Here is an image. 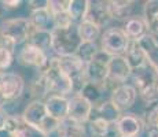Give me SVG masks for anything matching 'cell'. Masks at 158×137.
I'll return each instance as SVG.
<instances>
[{
    "mask_svg": "<svg viewBox=\"0 0 158 137\" xmlns=\"http://www.w3.org/2000/svg\"><path fill=\"white\" fill-rule=\"evenodd\" d=\"M30 11H36V10H41V8H47L48 6V0H30L28 2Z\"/></svg>",
    "mask_w": 158,
    "mask_h": 137,
    "instance_id": "cell-33",
    "label": "cell"
},
{
    "mask_svg": "<svg viewBox=\"0 0 158 137\" xmlns=\"http://www.w3.org/2000/svg\"><path fill=\"white\" fill-rule=\"evenodd\" d=\"M44 106L47 110L48 117L58 122H63L68 119L69 112V99L59 95H50L44 100Z\"/></svg>",
    "mask_w": 158,
    "mask_h": 137,
    "instance_id": "cell-15",
    "label": "cell"
},
{
    "mask_svg": "<svg viewBox=\"0 0 158 137\" xmlns=\"http://www.w3.org/2000/svg\"><path fill=\"white\" fill-rule=\"evenodd\" d=\"M45 81L48 85V91L51 95H59V96H68L73 93L72 81L60 71L58 66V58H51L48 69L43 73Z\"/></svg>",
    "mask_w": 158,
    "mask_h": 137,
    "instance_id": "cell-5",
    "label": "cell"
},
{
    "mask_svg": "<svg viewBox=\"0 0 158 137\" xmlns=\"http://www.w3.org/2000/svg\"><path fill=\"white\" fill-rule=\"evenodd\" d=\"M30 45L39 48L43 52H47L51 50V42H52V36H51V30H32L28 41Z\"/></svg>",
    "mask_w": 158,
    "mask_h": 137,
    "instance_id": "cell-23",
    "label": "cell"
},
{
    "mask_svg": "<svg viewBox=\"0 0 158 137\" xmlns=\"http://www.w3.org/2000/svg\"><path fill=\"white\" fill-rule=\"evenodd\" d=\"M51 18H52V29L54 27H69V26L74 25L73 21L70 19V17H69L68 11L58 13L55 15H52Z\"/></svg>",
    "mask_w": 158,
    "mask_h": 137,
    "instance_id": "cell-31",
    "label": "cell"
},
{
    "mask_svg": "<svg viewBox=\"0 0 158 137\" xmlns=\"http://www.w3.org/2000/svg\"><path fill=\"white\" fill-rule=\"evenodd\" d=\"M115 126H117L120 137H139L143 132L144 122L136 114L125 112V114H121Z\"/></svg>",
    "mask_w": 158,
    "mask_h": 137,
    "instance_id": "cell-13",
    "label": "cell"
},
{
    "mask_svg": "<svg viewBox=\"0 0 158 137\" xmlns=\"http://www.w3.org/2000/svg\"><path fill=\"white\" fill-rule=\"evenodd\" d=\"M148 107L144 114V126L158 129V102L147 103Z\"/></svg>",
    "mask_w": 158,
    "mask_h": 137,
    "instance_id": "cell-30",
    "label": "cell"
},
{
    "mask_svg": "<svg viewBox=\"0 0 158 137\" xmlns=\"http://www.w3.org/2000/svg\"><path fill=\"white\" fill-rule=\"evenodd\" d=\"M109 59H110V56H109L107 54H105L101 50L98 51L95 58L88 63L85 67V75H87L88 82L103 85V87H105V81H106V78H107Z\"/></svg>",
    "mask_w": 158,
    "mask_h": 137,
    "instance_id": "cell-10",
    "label": "cell"
},
{
    "mask_svg": "<svg viewBox=\"0 0 158 137\" xmlns=\"http://www.w3.org/2000/svg\"><path fill=\"white\" fill-rule=\"evenodd\" d=\"M14 59V52H11L10 50L4 47H0V70L4 71L6 69H8L13 63Z\"/></svg>",
    "mask_w": 158,
    "mask_h": 137,
    "instance_id": "cell-32",
    "label": "cell"
},
{
    "mask_svg": "<svg viewBox=\"0 0 158 137\" xmlns=\"http://www.w3.org/2000/svg\"><path fill=\"white\" fill-rule=\"evenodd\" d=\"M132 69L124 56H110L107 63V78L105 81L106 91H113L118 85L125 84V81L131 78Z\"/></svg>",
    "mask_w": 158,
    "mask_h": 137,
    "instance_id": "cell-7",
    "label": "cell"
},
{
    "mask_svg": "<svg viewBox=\"0 0 158 137\" xmlns=\"http://www.w3.org/2000/svg\"><path fill=\"white\" fill-rule=\"evenodd\" d=\"M7 104H8V103L6 102L4 97H3V96H2V93H0V108H4Z\"/></svg>",
    "mask_w": 158,
    "mask_h": 137,
    "instance_id": "cell-38",
    "label": "cell"
},
{
    "mask_svg": "<svg viewBox=\"0 0 158 137\" xmlns=\"http://www.w3.org/2000/svg\"><path fill=\"white\" fill-rule=\"evenodd\" d=\"M143 19L146 26L158 19V0H148L143 6Z\"/></svg>",
    "mask_w": 158,
    "mask_h": 137,
    "instance_id": "cell-29",
    "label": "cell"
},
{
    "mask_svg": "<svg viewBox=\"0 0 158 137\" xmlns=\"http://www.w3.org/2000/svg\"><path fill=\"white\" fill-rule=\"evenodd\" d=\"M18 62L25 67H32L39 73H44L50 65V58L39 48L30 45L29 42H25V45L18 54Z\"/></svg>",
    "mask_w": 158,
    "mask_h": 137,
    "instance_id": "cell-9",
    "label": "cell"
},
{
    "mask_svg": "<svg viewBox=\"0 0 158 137\" xmlns=\"http://www.w3.org/2000/svg\"><path fill=\"white\" fill-rule=\"evenodd\" d=\"M92 107L88 100H85L80 95H73L69 99V112H68V119L72 122L87 125V122L91 118V112Z\"/></svg>",
    "mask_w": 158,
    "mask_h": 137,
    "instance_id": "cell-11",
    "label": "cell"
},
{
    "mask_svg": "<svg viewBox=\"0 0 158 137\" xmlns=\"http://www.w3.org/2000/svg\"><path fill=\"white\" fill-rule=\"evenodd\" d=\"M2 4L6 10H17L22 6V2L21 0H4L2 2Z\"/></svg>",
    "mask_w": 158,
    "mask_h": 137,
    "instance_id": "cell-34",
    "label": "cell"
},
{
    "mask_svg": "<svg viewBox=\"0 0 158 137\" xmlns=\"http://www.w3.org/2000/svg\"><path fill=\"white\" fill-rule=\"evenodd\" d=\"M124 58L127 59L129 67L132 70L139 69L140 66H143L144 63L147 62L146 55H144L143 51H142V48H140V45L138 44V41H131L129 40L128 48H127L125 54H124Z\"/></svg>",
    "mask_w": 158,
    "mask_h": 137,
    "instance_id": "cell-19",
    "label": "cell"
},
{
    "mask_svg": "<svg viewBox=\"0 0 158 137\" xmlns=\"http://www.w3.org/2000/svg\"><path fill=\"white\" fill-rule=\"evenodd\" d=\"M25 81L17 73L4 71L0 75V93L7 103H13L23 95Z\"/></svg>",
    "mask_w": 158,
    "mask_h": 137,
    "instance_id": "cell-8",
    "label": "cell"
},
{
    "mask_svg": "<svg viewBox=\"0 0 158 137\" xmlns=\"http://www.w3.org/2000/svg\"><path fill=\"white\" fill-rule=\"evenodd\" d=\"M98 51H99V47L96 45V42H80V45H78V48H77V51H76L74 55L83 63L88 65V63L95 58V55L98 54Z\"/></svg>",
    "mask_w": 158,
    "mask_h": 137,
    "instance_id": "cell-27",
    "label": "cell"
},
{
    "mask_svg": "<svg viewBox=\"0 0 158 137\" xmlns=\"http://www.w3.org/2000/svg\"><path fill=\"white\" fill-rule=\"evenodd\" d=\"M138 44L140 45L142 51L146 55V59L154 65L156 67H158V38L156 36L147 33L146 36L140 38L138 41Z\"/></svg>",
    "mask_w": 158,
    "mask_h": 137,
    "instance_id": "cell-18",
    "label": "cell"
},
{
    "mask_svg": "<svg viewBox=\"0 0 158 137\" xmlns=\"http://www.w3.org/2000/svg\"><path fill=\"white\" fill-rule=\"evenodd\" d=\"M33 27L30 26L29 19L25 17L8 18L0 23V40L2 45L11 52H14L15 47L25 44L28 41Z\"/></svg>",
    "mask_w": 158,
    "mask_h": 137,
    "instance_id": "cell-1",
    "label": "cell"
},
{
    "mask_svg": "<svg viewBox=\"0 0 158 137\" xmlns=\"http://www.w3.org/2000/svg\"><path fill=\"white\" fill-rule=\"evenodd\" d=\"M13 136L14 137H47V135L43 133L41 130H39L37 127H33L26 123L22 119V117H19V121H18L17 127L13 132Z\"/></svg>",
    "mask_w": 158,
    "mask_h": 137,
    "instance_id": "cell-28",
    "label": "cell"
},
{
    "mask_svg": "<svg viewBox=\"0 0 158 137\" xmlns=\"http://www.w3.org/2000/svg\"><path fill=\"white\" fill-rule=\"evenodd\" d=\"M28 19L35 30H52V18L47 8L30 11Z\"/></svg>",
    "mask_w": 158,
    "mask_h": 137,
    "instance_id": "cell-20",
    "label": "cell"
},
{
    "mask_svg": "<svg viewBox=\"0 0 158 137\" xmlns=\"http://www.w3.org/2000/svg\"><path fill=\"white\" fill-rule=\"evenodd\" d=\"M30 96L33 97V100H41L44 97L47 99L50 96L48 85L43 73H39L37 78L33 80V82L30 84Z\"/></svg>",
    "mask_w": 158,
    "mask_h": 137,
    "instance_id": "cell-26",
    "label": "cell"
},
{
    "mask_svg": "<svg viewBox=\"0 0 158 137\" xmlns=\"http://www.w3.org/2000/svg\"><path fill=\"white\" fill-rule=\"evenodd\" d=\"M77 34L81 42H95L101 37V27L84 19L83 22L77 23Z\"/></svg>",
    "mask_w": 158,
    "mask_h": 137,
    "instance_id": "cell-21",
    "label": "cell"
},
{
    "mask_svg": "<svg viewBox=\"0 0 158 137\" xmlns=\"http://www.w3.org/2000/svg\"><path fill=\"white\" fill-rule=\"evenodd\" d=\"M0 137H14V136H13V133L11 132H8L7 129L3 127V129H0Z\"/></svg>",
    "mask_w": 158,
    "mask_h": 137,
    "instance_id": "cell-37",
    "label": "cell"
},
{
    "mask_svg": "<svg viewBox=\"0 0 158 137\" xmlns=\"http://www.w3.org/2000/svg\"><path fill=\"white\" fill-rule=\"evenodd\" d=\"M0 45H2V40H0Z\"/></svg>",
    "mask_w": 158,
    "mask_h": 137,
    "instance_id": "cell-41",
    "label": "cell"
},
{
    "mask_svg": "<svg viewBox=\"0 0 158 137\" xmlns=\"http://www.w3.org/2000/svg\"><path fill=\"white\" fill-rule=\"evenodd\" d=\"M129 44V38L125 36L121 27H110L101 34V48L99 50L109 56H124Z\"/></svg>",
    "mask_w": 158,
    "mask_h": 137,
    "instance_id": "cell-6",
    "label": "cell"
},
{
    "mask_svg": "<svg viewBox=\"0 0 158 137\" xmlns=\"http://www.w3.org/2000/svg\"><path fill=\"white\" fill-rule=\"evenodd\" d=\"M132 82L131 84L136 89L138 95L147 103L157 102L158 97V67L146 62L139 69L132 70L131 74Z\"/></svg>",
    "mask_w": 158,
    "mask_h": 137,
    "instance_id": "cell-2",
    "label": "cell"
},
{
    "mask_svg": "<svg viewBox=\"0 0 158 137\" xmlns=\"http://www.w3.org/2000/svg\"><path fill=\"white\" fill-rule=\"evenodd\" d=\"M125 33V36L131 41H139L143 36L147 34V26L142 15H132L125 21L124 27H121Z\"/></svg>",
    "mask_w": 158,
    "mask_h": 137,
    "instance_id": "cell-17",
    "label": "cell"
},
{
    "mask_svg": "<svg viewBox=\"0 0 158 137\" xmlns=\"http://www.w3.org/2000/svg\"><path fill=\"white\" fill-rule=\"evenodd\" d=\"M147 137H158V129H156V127H147Z\"/></svg>",
    "mask_w": 158,
    "mask_h": 137,
    "instance_id": "cell-36",
    "label": "cell"
},
{
    "mask_svg": "<svg viewBox=\"0 0 158 137\" xmlns=\"http://www.w3.org/2000/svg\"><path fill=\"white\" fill-rule=\"evenodd\" d=\"M21 117L28 125L37 127L39 130H41L45 135H48L51 130H54L59 125L58 121L48 117L43 100H32L25 107Z\"/></svg>",
    "mask_w": 158,
    "mask_h": 137,
    "instance_id": "cell-4",
    "label": "cell"
},
{
    "mask_svg": "<svg viewBox=\"0 0 158 137\" xmlns=\"http://www.w3.org/2000/svg\"><path fill=\"white\" fill-rule=\"evenodd\" d=\"M105 91H106V88L103 87V85L87 82L78 95L83 96L85 100H88L92 106H95V104H98L99 102L103 100V93H105Z\"/></svg>",
    "mask_w": 158,
    "mask_h": 137,
    "instance_id": "cell-25",
    "label": "cell"
},
{
    "mask_svg": "<svg viewBox=\"0 0 158 137\" xmlns=\"http://www.w3.org/2000/svg\"><path fill=\"white\" fill-rule=\"evenodd\" d=\"M3 73H4V71H2V70H0V75H2V74H3Z\"/></svg>",
    "mask_w": 158,
    "mask_h": 137,
    "instance_id": "cell-40",
    "label": "cell"
},
{
    "mask_svg": "<svg viewBox=\"0 0 158 137\" xmlns=\"http://www.w3.org/2000/svg\"><path fill=\"white\" fill-rule=\"evenodd\" d=\"M91 137H109V136L106 135V136H91Z\"/></svg>",
    "mask_w": 158,
    "mask_h": 137,
    "instance_id": "cell-39",
    "label": "cell"
},
{
    "mask_svg": "<svg viewBox=\"0 0 158 137\" xmlns=\"http://www.w3.org/2000/svg\"><path fill=\"white\" fill-rule=\"evenodd\" d=\"M110 95V102L120 110L121 112L127 111L135 104L136 99H138V92L131 84H123L118 85L111 91Z\"/></svg>",
    "mask_w": 158,
    "mask_h": 137,
    "instance_id": "cell-12",
    "label": "cell"
},
{
    "mask_svg": "<svg viewBox=\"0 0 158 137\" xmlns=\"http://www.w3.org/2000/svg\"><path fill=\"white\" fill-rule=\"evenodd\" d=\"M51 36H52L51 50L58 56L74 55L81 42L77 34V25H72L69 27H54L51 30Z\"/></svg>",
    "mask_w": 158,
    "mask_h": 137,
    "instance_id": "cell-3",
    "label": "cell"
},
{
    "mask_svg": "<svg viewBox=\"0 0 158 137\" xmlns=\"http://www.w3.org/2000/svg\"><path fill=\"white\" fill-rule=\"evenodd\" d=\"M135 2H127V0H115V2H109L110 6V14L113 19L127 21L132 17V10Z\"/></svg>",
    "mask_w": 158,
    "mask_h": 137,
    "instance_id": "cell-22",
    "label": "cell"
},
{
    "mask_svg": "<svg viewBox=\"0 0 158 137\" xmlns=\"http://www.w3.org/2000/svg\"><path fill=\"white\" fill-rule=\"evenodd\" d=\"M91 117L99 118V119L105 121L107 123H117V121L121 117V111L118 110L110 100H105L99 102L98 104H95L92 107V112Z\"/></svg>",
    "mask_w": 158,
    "mask_h": 137,
    "instance_id": "cell-16",
    "label": "cell"
},
{
    "mask_svg": "<svg viewBox=\"0 0 158 137\" xmlns=\"http://www.w3.org/2000/svg\"><path fill=\"white\" fill-rule=\"evenodd\" d=\"M85 19L95 23V25L99 27L109 25L110 21L113 19L111 14H110L109 2H103V0H94V2H89Z\"/></svg>",
    "mask_w": 158,
    "mask_h": 137,
    "instance_id": "cell-14",
    "label": "cell"
},
{
    "mask_svg": "<svg viewBox=\"0 0 158 137\" xmlns=\"http://www.w3.org/2000/svg\"><path fill=\"white\" fill-rule=\"evenodd\" d=\"M10 112L7 111L6 108H0V129H3L6 125V121H7V118L10 117Z\"/></svg>",
    "mask_w": 158,
    "mask_h": 137,
    "instance_id": "cell-35",
    "label": "cell"
},
{
    "mask_svg": "<svg viewBox=\"0 0 158 137\" xmlns=\"http://www.w3.org/2000/svg\"><path fill=\"white\" fill-rule=\"evenodd\" d=\"M88 4H89L88 0H69L68 14L74 25L85 19L88 13Z\"/></svg>",
    "mask_w": 158,
    "mask_h": 137,
    "instance_id": "cell-24",
    "label": "cell"
}]
</instances>
